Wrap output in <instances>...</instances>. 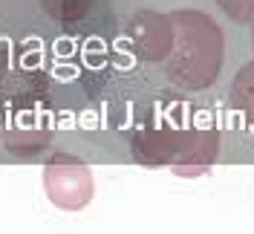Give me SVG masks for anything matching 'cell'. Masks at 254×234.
<instances>
[{"label":"cell","mask_w":254,"mask_h":234,"mask_svg":"<svg viewBox=\"0 0 254 234\" xmlns=\"http://www.w3.org/2000/svg\"><path fill=\"white\" fill-rule=\"evenodd\" d=\"M44 191L49 203L61 211H81L93 203L95 179L87 162L69 159V156H55L44 168Z\"/></svg>","instance_id":"1"},{"label":"cell","mask_w":254,"mask_h":234,"mask_svg":"<svg viewBox=\"0 0 254 234\" xmlns=\"http://www.w3.org/2000/svg\"><path fill=\"white\" fill-rule=\"evenodd\" d=\"M220 3H228V0H220Z\"/></svg>","instance_id":"2"}]
</instances>
